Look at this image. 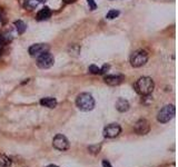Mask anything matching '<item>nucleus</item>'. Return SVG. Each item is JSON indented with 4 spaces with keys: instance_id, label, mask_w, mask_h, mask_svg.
I'll return each mask as SVG.
<instances>
[{
    "instance_id": "obj_1",
    "label": "nucleus",
    "mask_w": 178,
    "mask_h": 167,
    "mask_svg": "<svg viewBox=\"0 0 178 167\" xmlns=\"http://www.w3.org/2000/svg\"><path fill=\"white\" fill-rule=\"evenodd\" d=\"M155 84L150 77H141L135 83L136 91L141 96H148L153 93Z\"/></svg>"
},
{
    "instance_id": "obj_2",
    "label": "nucleus",
    "mask_w": 178,
    "mask_h": 167,
    "mask_svg": "<svg viewBox=\"0 0 178 167\" xmlns=\"http://www.w3.org/2000/svg\"><path fill=\"white\" fill-rule=\"evenodd\" d=\"M77 107L83 111H90L95 107V99L88 93H83L78 95L76 99Z\"/></svg>"
},
{
    "instance_id": "obj_3",
    "label": "nucleus",
    "mask_w": 178,
    "mask_h": 167,
    "mask_svg": "<svg viewBox=\"0 0 178 167\" xmlns=\"http://www.w3.org/2000/svg\"><path fill=\"white\" fill-rule=\"evenodd\" d=\"M175 106L174 105H166L164 106L163 108L158 111V115H157V121L161 123V124H166L175 117Z\"/></svg>"
},
{
    "instance_id": "obj_4",
    "label": "nucleus",
    "mask_w": 178,
    "mask_h": 167,
    "mask_svg": "<svg viewBox=\"0 0 178 167\" xmlns=\"http://www.w3.org/2000/svg\"><path fill=\"white\" fill-rule=\"evenodd\" d=\"M148 60V54L146 50L138 49L134 51L132 55L130 56V65L135 68H138L144 66Z\"/></svg>"
},
{
    "instance_id": "obj_5",
    "label": "nucleus",
    "mask_w": 178,
    "mask_h": 167,
    "mask_svg": "<svg viewBox=\"0 0 178 167\" xmlns=\"http://www.w3.org/2000/svg\"><path fill=\"white\" fill-rule=\"evenodd\" d=\"M54 61H55L54 56L48 53V51H46V53H43L40 56H38L37 66L41 69H48L54 65Z\"/></svg>"
},
{
    "instance_id": "obj_6",
    "label": "nucleus",
    "mask_w": 178,
    "mask_h": 167,
    "mask_svg": "<svg viewBox=\"0 0 178 167\" xmlns=\"http://www.w3.org/2000/svg\"><path fill=\"white\" fill-rule=\"evenodd\" d=\"M52 145L55 147L56 149H58V150H67L69 147H70V144H69V140H68L64 135L61 134H58V135H56L54 140H52Z\"/></svg>"
},
{
    "instance_id": "obj_7",
    "label": "nucleus",
    "mask_w": 178,
    "mask_h": 167,
    "mask_svg": "<svg viewBox=\"0 0 178 167\" xmlns=\"http://www.w3.org/2000/svg\"><path fill=\"white\" fill-rule=\"evenodd\" d=\"M134 130L138 135H146L150 130V124L146 119H139L135 124V126H134Z\"/></svg>"
},
{
    "instance_id": "obj_8",
    "label": "nucleus",
    "mask_w": 178,
    "mask_h": 167,
    "mask_svg": "<svg viewBox=\"0 0 178 167\" xmlns=\"http://www.w3.org/2000/svg\"><path fill=\"white\" fill-rule=\"evenodd\" d=\"M121 133V127L118 124H110L108 125L104 129V136L107 138H115Z\"/></svg>"
},
{
    "instance_id": "obj_9",
    "label": "nucleus",
    "mask_w": 178,
    "mask_h": 167,
    "mask_svg": "<svg viewBox=\"0 0 178 167\" xmlns=\"http://www.w3.org/2000/svg\"><path fill=\"white\" fill-rule=\"evenodd\" d=\"M48 49H49V47L46 43H36L29 48V54L32 57H36V56H40L41 54L48 51Z\"/></svg>"
},
{
    "instance_id": "obj_10",
    "label": "nucleus",
    "mask_w": 178,
    "mask_h": 167,
    "mask_svg": "<svg viewBox=\"0 0 178 167\" xmlns=\"http://www.w3.org/2000/svg\"><path fill=\"white\" fill-rule=\"evenodd\" d=\"M124 77L123 76H115V75H108L104 78L105 83L109 85V86H118L121 84Z\"/></svg>"
},
{
    "instance_id": "obj_11",
    "label": "nucleus",
    "mask_w": 178,
    "mask_h": 167,
    "mask_svg": "<svg viewBox=\"0 0 178 167\" xmlns=\"http://www.w3.org/2000/svg\"><path fill=\"white\" fill-rule=\"evenodd\" d=\"M129 102L128 100H126V99L124 98H119L118 100H117L116 102V109L118 111H120V113H126L127 110L129 109Z\"/></svg>"
},
{
    "instance_id": "obj_12",
    "label": "nucleus",
    "mask_w": 178,
    "mask_h": 167,
    "mask_svg": "<svg viewBox=\"0 0 178 167\" xmlns=\"http://www.w3.org/2000/svg\"><path fill=\"white\" fill-rule=\"evenodd\" d=\"M40 105L43 106V107H47V108H55L57 106V100L52 97H46V98H43L40 100Z\"/></svg>"
},
{
    "instance_id": "obj_13",
    "label": "nucleus",
    "mask_w": 178,
    "mask_h": 167,
    "mask_svg": "<svg viewBox=\"0 0 178 167\" xmlns=\"http://www.w3.org/2000/svg\"><path fill=\"white\" fill-rule=\"evenodd\" d=\"M50 16H51V10H50V8L45 7V8H43V9L37 13V19L40 20V21H41V20H47L48 18H50Z\"/></svg>"
},
{
    "instance_id": "obj_14",
    "label": "nucleus",
    "mask_w": 178,
    "mask_h": 167,
    "mask_svg": "<svg viewBox=\"0 0 178 167\" xmlns=\"http://www.w3.org/2000/svg\"><path fill=\"white\" fill-rule=\"evenodd\" d=\"M15 26H16V29H17V31H18V34H24L26 31V28H27V26H26V24L22 20H17V21H15Z\"/></svg>"
},
{
    "instance_id": "obj_15",
    "label": "nucleus",
    "mask_w": 178,
    "mask_h": 167,
    "mask_svg": "<svg viewBox=\"0 0 178 167\" xmlns=\"http://www.w3.org/2000/svg\"><path fill=\"white\" fill-rule=\"evenodd\" d=\"M11 166V159L7 157L6 155H0V167H10Z\"/></svg>"
},
{
    "instance_id": "obj_16",
    "label": "nucleus",
    "mask_w": 178,
    "mask_h": 167,
    "mask_svg": "<svg viewBox=\"0 0 178 167\" xmlns=\"http://www.w3.org/2000/svg\"><path fill=\"white\" fill-rule=\"evenodd\" d=\"M119 16V11L118 10H115V9H111L109 10L107 13V16H106V18L107 19H115L116 17Z\"/></svg>"
},
{
    "instance_id": "obj_17",
    "label": "nucleus",
    "mask_w": 178,
    "mask_h": 167,
    "mask_svg": "<svg viewBox=\"0 0 178 167\" xmlns=\"http://www.w3.org/2000/svg\"><path fill=\"white\" fill-rule=\"evenodd\" d=\"M100 147H102V146L100 145H92V146H89L88 147V150L90 153H91V154H98L99 152H100Z\"/></svg>"
},
{
    "instance_id": "obj_18",
    "label": "nucleus",
    "mask_w": 178,
    "mask_h": 167,
    "mask_svg": "<svg viewBox=\"0 0 178 167\" xmlns=\"http://www.w3.org/2000/svg\"><path fill=\"white\" fill-rule=\"evenodd\" d=\"M88 70H89V72H90V74H94V75L100 74V68H99V67H97L96 65H90V66H89Z\"/></svg>"
},
{
    "instance_id": "obj_19",
    "label": "nucleus",
    "mask_w": 178,
    "mask_h": 167,
    "mask_svg": "<svg viewBox=\"0 0 178 167\" xmlns=\"http://www.w3.org/2000/svg\"><path fill=\"white\" fill-rule=\"evenodd\" d=\"M37 5H38V2L36 0H26V3H25V6L27 7V8H35Z\"/></svg>"
},
{
    "instance_id": "obj_20",
    "label": "nucleus",
    "mask_w": 178,
    "mask_h": 167,
    "mask_svg": "<svg viewBox=\"0 0 178 167\" xmlns=\"http://www.w3.org/2000/svg\"><path fill=\"white\" fill-rule=\"evenodd\" d=\"M87 1H88L89 8L91 10H95L97 8V3L95 2V0H87Z\"/></svg>"
},
{
    "instance_id": "obj_21",
    "label": "nucleus",
    "mask_w": 178,
    "mask_h": 167,
    "mask_svg": "<svg viewBox=\"0 0 178 167\" xmlns=\"http://www.w3.org/2000/svg\"><path fill=\"white\" fill-rule=\"evenodd\" d=\"M109 68H110V67H109L108 65H104V67L100 68V74H105V72H107V71L109 70Z\"/></svg>"
},
{
    "instance_id": "obj_22",
    "label": "nucleus",
    "mask_w": 178,
    "mask_h": 167,
    "mask_svg": "<svg viewBox=\"0 0 178 167\" xmlns=\"http://www.w3.org/2000/svg\"><path fill=\"white\" fill-rule=\"evenodd\" d=\"M102 167H113V166H111V164L109 161L104 159V161H102Z\"/></svg>"
},
{
    "instance_id": "obj_23",
    "label": "nucleus",
    "mask_w": 178,
    "mask_h": 167,
    "mask_svg": "<svg viewBox=\"0 0 178 167\" xmlns=\"http://www.w3.org/2000/svg\"><path fill=\"white\" fill-rule=\"evenodd\" d=\"M64 1H65L66 3H72V2H75L76 0H64Z\"/></svg>"
},
{
    "instance_id": "obj_24",
    "label": "nucleus",
    "mask_w": 178,
    "mask_h": 167,
    "mask_svg": "<svg viewBox=\"0 0 178 167\" xmlns=\"http://www.w3.org/2000/svg\"><path fill=\"white\" fill-rule=\"evenodd\" d=\"M47 167H58V166H56V165H48Z\"/></svg>"
},
{
    "instance_id": "obj_25",
    "label": "nucleus",
    "mask_w": 178,
    "mask_h": 167,
    "mask_svg": "<svg viewBox=\"0 0 178 167\" xmlns=\"http://www.w3.org/2000/svg\"><path fill=\"white\" fill-rule=\"evenodd\" d=\"M38 1H39V2H46L47 0H38Z\"/></svg>"
}]
</instances>
